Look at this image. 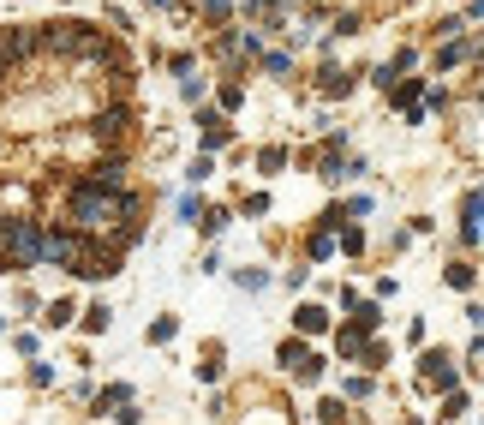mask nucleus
I'll return each instance as SVG.
<instances>
[{
	"instance_id": "obj_9",
	"label": "nucleus",
	"mask_w": 484,
	"mask_h": 425,
	"mask_svg": "<svg viewBox=\"0 0 484 425\" xmlns=\"http://www.w3.org/2000/svg\"><path fill=\"white\" fill-rule=\"evenodd\" d=\"M282 365H287V371H293V378H299L305 365H311V354H305L299 342H287V347H282Z\"/></svg>"
},
{
	"instance_id": "obj_1",
	"label": "nucleus",
	"mask_w": 484,
	"mask_h": 425,
	"mask_svg": "<svg viewBox=\"0 0 484 425\" xmlns=\"http://www.w3.org/2000/svg\"><path fill=\"white\" fill-rule=\"evenodd\" d=\"M66 210H72V222H78V234H102V228L114 222V192H102V186L78 180L72 192H66Z\"/></svg>"
},
{
	"instance_id": "obj_18",
	"label": "nucleus",
	"mask_w": 484,
	"mask_h": 425,
	"mask_svg": "<svg viewBox=\"0 0 484 425\" xmlns=\"http://www.w3.org/2000/svg\"><path fill=\"white\" fill-rule=\"evenodd\" d=\"M0 228H6V216H0Z\"/></svg>"
},
{
	"instance_id": "obj_17",
	"label": "nucleus",
	"mask_w": 484,
	"mask_h": 425,
	"mask_svg": "<svg viewBox=\"0 0 484 425\" xmlns=\"http://www.w3.org/2000/svg\"><path fill=\"white\" fill-rule=\"evenodd\" d=\"M0 79H6V66H0Z\"/></svg>"
},
{
	"instance_id": "obj_2",
	"label": "nucleus",
	"mask_w": 484,
	"mask_h": 425,
	"mask_svg": "<svg viewBox=\"0 0 484 425\" xmlns=\"http://www.w3.org/2000/svg\"><path fill=\"white\" fill-rule=\"evenodd\" d=\"M24 263H42V228L6 222L0 228V270H24Z\"/></svg>"
},
{
	"instance_id": "obj_14",
	"label": "nucleus",
	"mask_w": 484,
	"mask_h": 425,
	"mask_svg": "<svg viewBox=\"0 0 484 425\" xmlns=\"http://www.w3.org/2000/svg\"><path fill=\"white\" fill-rule=\"evenodd\" d=\"M329 252H335V240H329V228H317L311 234V258H329Z\"/></svg>"
},
{
	"instance_id": "obj_16",
	"label": "nucleus",
	"mask_w": 484,
	"mask_h": 425,
	"mask_svg": "<svg viewBox=\"0 0 484 425\" xmlns=\"http://www.w3.org/2000/svg\"><path fill=\"white\" fill-rule=\"evenodd\" d=\"M341 252H353V258L365 252V234H359V228H347V234H341Z\"/></svg>"
},
{
	"instance_id": "obj_6",
	"label": "nucleus",
	"mask_w": 484,
	"mask_h": 425,
	"mask_svg": "<svg viewBox=\"0 0 484 425\" xmlns=\"http://www.w3.org/2000/svg\"><path fill=\"white\" fill-rule=\"evenodd\" d=\"M138 216H144V198L126 186V192H114V222H126V234H138Z\"/></svg>"
},
{
	"instance_id": "obj_4",
	"label": "nucleus",
	"mask_w": 484,
	"mask_h": 425,
	"mask_svg": "<svg viewBox=\"0 0 484 425\" xmlns=\"http://www.w3.org/2000/svg\"><path fill=\"white\" fill-rule=\"evenodd\" d=\"M42 258L61 263V270H84V258H90V240H84V234H66V228H54V234H42Z\"/></svg>"
},
{
	"instance_id": "obj_3",
	"label": "nucleus",
	"mask_w": 484,
	"mask_h": 425,
	"mask_svg": "<svg viewBox=\"0 0 484 425\" xmlns=\"http://www.w3.org/2000/svg\"><path fill=\"white\" fill-rule=\"evenodd\" d=\"M90 138H96L102 150H126V138H132V108H126V102L96 108V114H90Z\"/></svg>"
},
{
	"instance_id": "obj_8",
	"label": "nucleus",
	"mask_w": 484,
	"mask_h": 425,
	"mask_svg": "<svg viewBox=\"0 0 484 425\" xmlns=\"http://www.w3.org/2000/svg\"><path fill=\"white\" fill-rule=\"evenodd\" d=\"M293 324H299L305 336H317V329H329V312H323V305H299V312H293Z\"/></svg>"
},
{
	"instance_id": "obj_10",
	"label": "nucleus",
	"mask_w": 484,
	"mask_h": 425,
	"mask_svg": "<svg viewBox=\"0 0 484 425\" xmlns=\"http://www.w3.org/2000/svg\"><path fill=\"white\" fill-rule=\"evenodd\" d=\"M203 144H209V150H222V144H227V126L216 121V114H203Z\"/></svg>"
},
{
	"instance_id": "obj_7",
	"label": "nucleus",
	"mask_w": 484,
	"mask_h": 425,
	"mask_svg": "<svg viewBox=\"0 0 484 425\" xmlns=\"http://www.w3.org/2000/svg\"><path fill=\"white\" fill-rule=\"evenodd\" d=\"M424 378H431V389H455V360L448 354H424Z\"/></svg>"
},
{
	"instance_id": "obj_5",
	"label": "nucleus",
	"mask_w": 484,
	"mask_h": 425,
	"mask_svg": "<svg viewBox=\"0 0 484 425\" xmlns=\"http://www.w3.org/2000/svg\"><path fill=\"white\" fill-rule=\"evenodd\" d=\"M90 186H102V192H126V156L114 150V156H102V162H90V174H84Z\"/></svg>"
},
{
	"instance_id": "obj_12",
	"label": "nucleus",
	"mask_w": 484,
	"mask_h": 425,
	"mask_svg": "<svg viewBox=\"0 0 484 425\" xmlns=\"http://www.w3.org/2000/svg\"><path fill=\"white\" fill-rule=\"evenodd\" d=\"M48 324H54V329H66V324H72V305H66V300H54V305H48Z\"/></svg>"
},
{
	"instance_id": "obj_11",
	"label": "nucleus",
	"mask_w": 484,
	"mask_h": 425,
	"mask_svg": "<svg viewBox=\"0 0 484 425\" xmlns=\"http://www.w3.org/2000/svg\"><path fill=\"white\" fill-rule=\"evenodd\" d=\"M448 288H472V263H448Z\"/></svg>"
},
{
	"instance_id": "obj_15",
	"label": "nucleus",
	"mask_w": 484,
	"mask_h": 425,
	"mask_svg": "<svg viewBox=\"0 0 484 425\" xmlns=\"http://www.w3.org/2000/svg\"><path fill=\"white\" fill-rule=\"evenodd\" d=\"M84 329H108V305H90V312H84Z\"/></svg>"
},
{
	"instance_id": "obj_13",
	"label": "nucleus",
	"mask_w": 484,
	"mask_h": 425,
	"mask_svg": "<svg viewBox=\"0 0 484 425\" xmlns=\"http://www.w3.org/2000/svg\"><path fill=\"white\" fill-rule=\"evenodd\" d=\"M347 84H353L347 72H323V90H329V96H347Z\"/></svg>"
}]
</instances>
